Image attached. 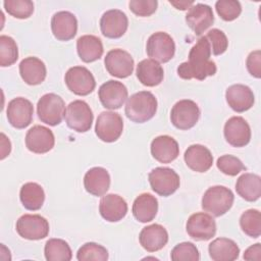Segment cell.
Masks as SVG:
<instances>
[{
    "label": "cell",
    "mask_w": 261,
    "mask_h": 261,
    "mask_svg": "<svg viewBox=\"0 0 261 261\" xmlns=\"http://www.w3.org/2000/svg\"><path fill=\"white\" fill-rule=\"evenodd\" d=\"M211 47L206 37H201L189 52V60L177 67V74L184 80L204 81L216 73V64L210 60Z\"/></svg>",
    "instance_id": "6da1fadb"
},
{
    "label": "cell",
    "mask_w": 261,
    "mask_h": 261,
    "mask_svg": "<svg viewBox=\"0 0 261 261\" xmlns=\"http://www.w3.org/2000/svg\"><path fill=\"white\" fill-rule=\"evenodd\" d=\"M157 111V99L149 91L135 93L127 98L124 112L128 119L137 123L150 120Z\"/></svg>",
    "instance_id": "7a4b0ae2"
},
{
    "label": "cell",
    "mask_w": 261,
    "mask_h": 261,
    "mask_svg": "<svg viewBox=\"0 0 261 261\" xmlns=\"http://www.w3.org/2000/svg\"><path fill=\"white\" fill-rule=\"evenodd\" d=\"M233 193L226 187L213 186L206 190L202 197V208L215 217L225 214L232 206Z\"/></svg>",
    "instance_id": "3957f363"
},
{
    "label": "cell",
    "mask_w": 261,
    "mask_h": 261,
    "mask_svg": "<svg viewBox=\"0 0 261 261\" xmlns=\"http://www.w3.org/2000/svg\"><path fill=\"white\" fill-rule=\"evenodd\" d=\"M37 114L42 122L55 126L59 124L64 117L65 103L57 94H45L37 103Z\"/></svg>",
    "instance_id": "277c9868"
},
{
    "label": "cell",
    "mask_w": 261,
    "mask_h": 261,
    "mask_svg": "<svg viewBox=\"0 0 261 261\" xmlns=\"http://www.w3.org/2000/svg\"><path fill=\"white\" fill-rule=\"evenodd\" d=\"M64 119L69 128L77 133H86L91 129L94 115L87 102L74 100L67 105Z\"/></svg>",
    "instance_id": "5b68a950"
},
{
    "label": "cell",
    "mask_w": 261,
    "mask_h": 261,
    "mask_svg": "<svg viewBox=\"0 0 261 261\" xmlns=\"http://www.w3.org/2000/svg\"><path fill=\"white\" fill-rule=\"evenodd\" d=\"M151 189L162 197L172 195L178 188L180 179L178 174L169 167H156L148 175Z\"/></svg>",
    "instance_id": "8992f818"
},
{
    "label": "cell",
    "mask_w": 261,
    "mask_h": 261,
    "mask_svg": "<svg viewBox=\"0 0 261 261\" xmlns=\"http://www.w3.org/2000/svg\"><path fill=\"white\" fill-rule=\"evenodd\" d=\"M146 51L150 59L166 63L174 56L175 44L173 39L167 33L157 32L149 37Z\"/></svg>",
    "instance_id": "52a82bcc"
},
{
    "label": "cell",
    "mask_w": 261,
    "mask_h": 261,
    "mask_svg": "<svg viewBox=\"0 0 261 261\" xmlns=\"http://www.w3.org/2000/svg\"><path fill=\"white\" fill-rule=\"evenodd\" d=\"M123 130L122 117L113 111H103L97 117L95 133L97 137L106 143H112L119 139Z\"/></svg>",
    "instance_id": "ba28073f"
},
{
    "label": "cell",
    "mask_w": 261,
    "mask_h": 261,
    "mask_svg": "<svg viewBox=\"0 0 261 261\" xmlns=\"http://www.w3.org/2000/svg\"><path fill=\"white\" fill-rule=\"evenodd\" d=\"M200 109L196 102L184 99L176 102L170 112L171 123L178 129L187 130L196 125L200 117Z\"/></svg>",
    "instance_id": "9c48e42d"
},
{
    "label": "cell",
    "mask_w": 261,
    "mask_h": 261,
    "mask_svg": "<svg viewBox=\"0 0 261 261\" xmlns=\"http://www.w3.org/2000/svg\"><path fill=\"white\" fill-rule=\"evenodd\" d=\"M16 231L27 240H42L49 233V223L39 214H24L16 221Z\"/></svg>",
    "instance_id": "30bf717a"
},
{
    "label": "cell",
    "mask_w": 261,
    "mask_h": 261,
    "mask_svg": "<svg viewBox=\"0 0 261 261\" xmlns=\"http://www.w3.org/2000/svg\"><path fill=\"white\" fill-rule=\"evenodd\" d=\"M64 81L68 90L77 96H87L96 87L94 75L84 66L70 67L65 73Z\"/></svg>",
    "instance_id": "8fae6325"
},
{
    "label": "cell",
    "mask_w": 261,
    "mask_h": 261,
    "mask_svg": "<svg viewBox=\"0 0 261 261\" xmlns=\"http://www.w3.org/2000/svg\"><path fill=\"white\" fill-rule=\"evenodd\" d=\"M188 234L196 241H208L216 233V222L214 218L204 212L192 214L186 225Z\"/></svg>",
    "instance_id": "7c38bea8"
},
{
    "label": "cell",
    "mask_w": 261,
    "mask_h": 261,
    "mask_svg": "<svg viewBox=\"0 0 261 261\" xmlns=\"http://www.w3.org/2000/svg\"><path fill=\"white\" fill-rule=\"evenodd\" d=\"M107 71L118 79L129 76L134 71V59L132 55L122 49L110 50L104 59Z\"/></svg>",
    "instance_id": "4fadbf2b"
},
{
    "label": "cell",
    "mask_w": 261,
    "mask_h": 261,
    "mask_svg": "<svg viewBox=\"0 0 261 261\" xmlns=\"http://www.w3.org/2000/svg\"><path fill=\"white\" fill-rule=\"evenodd\" d=\"M8 122L15 128L21 129L29 126L33 120L34 107L30 100L17 97L9 101L7 105Z\"/></svg>",
    "instance_id": "5bb4252c"
},
{
    "label": "cell",
    "mask_w": 261,
    "mask_h": 261,
    "mask_svg": "<svg viewBox=\"0 0 261 261\" xmlns=\"http://www.w3.org/2000/svg\"><path fill=\"white\" fill-rule=\"evenodd\" d=\"M126 87L118 81L110 80L101 85L98 90V97L101 104L107 109H119L127 99Z\"/></svg>",
    "instance_id": "9a60e30c"
},
{
    "label": "cell",
    "mask_w": 261,
    "mask_h": 261,
    "mask_svg": "<svg viewBox=\"0 0 261 261\" xmlns=\"http://www.w3.org/2000/svg\"><path fill=\"white\" fill-rule=\"evenodd\" d=\"M128 27V19L124 12L119 9H110L103 13L100 19L101 33L109 39L122 37Z\"/></svg>",
    "instance_id": "2e32d148"
},
{
    "label": "cell",
    "mask_w": 261,
    "mask_h": 261,
    "mask_svg": "<svg viewBox=\"0 0 261 261\" xmlns=\"http://www.w3.org/2000/svg\"><path fill=\"white\" fill-rule=\"evenodd\" d=\"M223 134L226 142L237 148L245 147L251 140V128L242 116H232L224 124Z\"/></svg>",
    "instance_id": "e0dca14e"
},
{
    "label": "cell",
    "mask_w": 261,
    "mask_h": 261,
    "mask_svg": "<svg viewBox=\"0 0 261 261\" xmlns=\"http://www.w3.org/2000/svg\"><path fill=\"white\" fill-rule=\"evenodd\" d=\"M55 138L51 129L43 125H34L25 135L27 148L36 154H45L52 150Z\"/></svg>",
    "instance_id": "ac0fdd59"
},
{
    "label": "cell",
    "mask_w": 261,
    "mask_h": 261,
    "mask_svg": "<svg viewBox=\"0 0 261 261\" xmlns=\"http://www.w3.org/2000/svg\"><path fill=\"white\" fill-rule=\"evenodd\" d=\"M186 22L195 35H202L214 22L212 8L203 3L194 4L186 15Z\"/></svg>",
    "instance_id": "d6986e66"
},
{
    "label": "cell",
    "mask_w": 261,
    "mask_h": 261,
    "mask_svg": "<svg viewBox=\"0 0 261 261\" xmlns=\"http://www.w3.org/2000/svg\"><path fill=\"white\" fill-rule=\"evenodd\" d=\"M53 36L59 41L73 39L77 32V20L74 14L69 11H58L51 19Z\"/></svg>",
    "instance_id": "ffe728a7"
},
{
    "label": "cell",
    "mask_w": 261,
    "mask_h": 261,
    "mask_svg": "<svg viewBox=\"0 0 261 261\" xmlns=\"http://www.w3.org/2000/svg\"><path fill=\"white\" fill-rule=\"evenodd\" d=\"M225 99L228 106L236 112L249 110L255 102L253 91L246 85L236 84L226 89Z\"/></svg>",
    "instance_id": "44dd1931"
},
{
    "label": "cell",
    "mask_w": 261,
    "mask_h": 261,
    "mask_svg": "<svg viewBox=\"0 0 261 261\" xmlns=\"http://www.w3.org/2000/svg\"><path fill=\"white\" fill-rule=\"evenodd\" d=\"M99 212L106 221L117 222L126 215L127 204L119 195L107 194L100 200Z\"/></svg>",
    "instance_id": "7402d4cb"
},
{
    "label": "cell",
    "mask_w": 261,
    "mask_h": 261,
    "mask_svg": "<svg viewBox=\"0 0 261 261\" xmlns=\"http://www.w3.org/2000/svg\"><path fill=\"white\" fill-rule=\"evenodd\" d=\"M184 159L187 166L196 172H206L213 164V156L210 150L199 144L188 147Z\"/></svg>",
    "instance_id": "603a6c76"
},
{
    "label": "cell",
    "mask_w": 261,
    "mask_h": 261,
    "mask_svg": "<svg viewBox=\"0 0 261 261\" xmlns=\"http://www.w3.org/2000/svg\"><path fill=\"white\" fill-rule=\"evenodd\" d=\"M151 154L161 163H170L179 155L177 142L170 136H158L151 142Z\"/></svg>",
    "instance_id": "cb8c5ba5"
},
{
    "label": "cell",
    "mask_w": 261,
    "mask_h": 261,
    "mask_svg": "<svg viewBox=\"0 0 261 261\" xmlns=\"http://www.w3.org/2000/svg\"><path fill=\"white\" fill-rule=\"evenodd\" d=\"M141 246L148 252H157L161 250L168 242V232L161 224H151L145 226L140 234Z\"/></svg>",
    "instance_id": "d4e9b609"
},
{
    "label": "cell",
    "mask_w": 261,
    "mask_h": 261,
    "mask_svg": "<svg viewBox=\"0 0 261 261\" xmlns=\"http://www.w3.org/2000/svg\"><path fill=\"white\" fill-rule=\"evenodd\" d=\"M84 187L93 196H104L110 187V175L108 171L99 166L90 168L84 176Z\"/></svg>",
    "instance_id": "484cf974"
},
{
    "label": "cell",
    "mask_w": 261,
    "mask_h": 261,
    "mask_svg": "<svg viewBox=\"0 0 261 261\" xmlns=\"http://www.w3.org/2000/svg\"><path fill=\"white\" fill-rule=\"evenodd\" d=\"M19 73L25 84L31 86L40 85L46 79V65L41 59L30 56L20 61Z\"/></svg>",
    "instance_id": "4316f807"
},
{
    "label": "cell",
    "mask_w": 261,
    "mask_h": 261,
    "mask_svg": "<svg viewBox=\"0 0 261 261\" xmlns=\"http://www.w3.org/2000/svg\"><path fill=\"white\" fill-rule=\"evenodd\" d=\"M133 215L134 217L142 222H150L152 221L158 211V201L157 199L149 194V193H144L138 196L133 204Z\"/></svg>",
    "instance_id": "83f0119b"
},
{
    "label": "cell",
    "mask_w": 261,
    "mask_h": 261,
    "mask_svg": "<svg viewBox=\"0 0 261 261\" xmlns=\"http://www.w3.org/2000/svg\"><path fill=\"white\" fill-rule=\"evenodd\" d=\"M210 258L214 261H233L239 258L240 248L237 243L227 238H217L209 244Z\"/></svg>",
    "instance_id": "f1b7e54d"
},
{
    "label": "cell",
    "mask_w": 261,
    "mask_h": 261,
    "mask_svg": "<svg viewBox=\"0 0 261 261\" xmlns=\"http://www.w3.org/2000/svg\"><path fill=\"white\" fill-rule=\"evenodd\" d=\"M76 51L84 62H93L100 59L104 49L102 41L94 35H84L76 41Z\"/></svg>",
    "instance_id": "f546056e"
},
{
    "label": "cell",
    "mask_w": 261,
    "mask_h": 261,
    "mask_svg": "<svg viewBox=\"0 0 261 261\" xmlns=\"http://www.w3.org/2000/svg\"><path fill=\"white\" fill-rule=\"evenodd\" d=\"M137 77L142 85L155 87L163 81L164 71L159 62L153 59H144L137 65Z\"/></svg>",
    "instance_id": "4dcf8cb0"
},
{
    "label": "cell",
    "mask_w": 261,
    "mask_h": 261,
    "mask_svg": "<svg viewBox=\"0 0 261 261\" xmlns=\"http://www.w3.org/2000/svg\"><path fill=\"white\" fill-rule=\"evenodd\" d=\"M236 191L248 202L257 201L261 196V178L258 174L246 172L236 182Z\"/></svg>",
    "instance_id": "1f68e13d"
},
{
    "label": "cell",
    "mask_w": 261,
    "mask_h": 261,
    "mask_svg": "<svg viewBox=\"0 0 261 261\" xmlns=\"http://www.w3.org/2000/svg\"><path fill=\"white\" fill-rule=\"evenodd\" d=\"M19 199L25 209L36 211L43 206L45 201V193L39 184L27 182L20 188Z\"/></svg>",
    "instance_id": "d6a6232c"
},
{
    "label": "cell",
    "mask_w": 261,
    "mask_h": 261,
    "mask_svg": "<svg viewBox=\"0 0 261 261\" xmlns=\"http://www.w3.org/2000/svg\"><path fill=\"white\" fill-rule=\"evenodd\" d=\"M44 253L48 261H69L72 258L69 245L61 239L48 240L45 244Z\"/></svg>",
    "instance_id": "836d02e7"
},
{
    "label": "cell",
    "mask_w": 261,
    "mask_h": 261,
    "mask_svg": "<svg viewBox=\"0 0 261 261\" xmlns=\"http://www.w3.org/2000/svg\"><path fill=\"white\" fill-rule=\"evenodd\" d=\"M242 230L251 238H259L261 234V214L256 209L245 211L240 217Z\"/></svg>",
    "instance_id": "e575fe53"
},
{
    "label": "cell",
    "mask_w": 261,
    "mask_h": 261,
    "mask_svg": "<svg viewBox=\"0 0 261 261\" xmlns=\"http://www.w3.org/2000/svg\"><path fill=\"white\" fill-rule=\"evenodd\" d=\"M18 58V49L16 42L9 36H0V65L2 67L10 66Z\"/></svg>",
    "instance_id": "d590c367"
},
{
    "label": "cell",
    "mask_w": 261,
    "mask_h": 261,
    "mask_svg": "<svg viewBox=\"0 0 261 261\" xmlns=\"http://www.w3.org/2000/svg\"><path fill=\"white\" fill-rule=\"evenodd\" d=\"M76 259L79 261H106L108 259V251L97 243H86L79 249Z\"/></svg>",
    "instance_id": "8d00e7d4"
},
{
    "label": "cell",
    "mask_w": 261,
    "mask_h": 261,
    "mask_svg": "<svg viewBox=\"0 0 261 261\" xmlns=\"http://www.w3.org/2000/svg\"><path fill=\"white\" fill-rule=\"evenodd\" d=\"M3 5L8 14L19 19L29 18L34 12V3L31 0H5Z\"/></svg>",
    "instance_id": "74e56055"
},
{
    "label": "cell",
    "mask_w": 261,
    "mask_h": 261,
    "mask_svg": "<svg viewBox=\"0 0 261 261\" xmlns=\"http://www.w3.org/2000/svg\"><path fill=\"white\" fill-rule=\"evenodd\" d=\"M170 258L173 261H199L200 254L193 243L184 242L177 244L172 249Z\"/></svg>",
    "instance_id": "f35d334b"
},
{
    "label": "cell",
    "mask_w": 261,
    "mask_h": 261,
    "mask_svg": "<svg viewBox=\"0 0 261 261\" xmlns=\"http://www.w3.org/2000/svg\"><path fill=\"white\" fill-rule=\"evenodd\" d=\"M215 9L221 19L232 21L238 18L242 12V6L236 0H219L215 3Z\"/></svg>",
    "instance_id": "ab89813d"
},
{
    "label": "cell",
    "mask_w": 261,
    "mask_h": 261,
    "mask_svg": "<svg viewBox=\"0 0 261 261\" xmlns=\"http://www.w3.org/2000/svg\"><path fill=\"white\" fill-rule=\"evenodd\" d=\"M217 168L224 174L234 176L241 171L246 170L243 162L233 155H222L216 161Z\"/></svg>",
    "instance_id": "60d3db41"
},
{
    "label": "cell",
    "mask_w": 261,
    "mask_h": 261,
    "mask_svg": "<svg viewBox=\"0 0 261 261\" xmlns=\"http://www.w3.org/2000/svg\"><path fill=\"white\" fill-rule=\"evenodd\" d=\"M205 37L210 44L211 52L215 56L221 55L226 51L228 47V41L225 34L222 31L218 29H212L207 33Z\"/></svg>",
    "instance_id": "b9f144b4"
},
{
    "label": "cell",
    "mask_w": 261,
    "mask_h": 261,
    "mask_svg": "<svg viewBox=\"0 0 261 261\" xmlns=\"http://www.w3.org/2000/svg\"><path fill=\"white\" fill-rule=\"evenodd\" d=\"M158 2L156 0H130L128 2L129 9L138 16H150L157 9Z\"/></svg>",
    "instance_id": "7bdbcfd3"
},
{
    "label": "cell",
    "mask_w": 261,
    "mask_h": 261,
    "mask_svg": "<svg viewBox=\"0 0 261 261\" xmlns=\"http://www.w3.org/2000/svg\"><path fill=\"white\" fill-rule=\"evenodd\" d=\"M247 69L251 75L256 79H260L261 76V52L260 50L252 51L246 61Z\"/></svg>",
    "instance_id": "ee69618b"
},
{
    "label": "cell",
    "mask_w": 261,
    "mask_h": 261,
    "mask_svg": "<svg viewBox=\"0 0 261 261\" xmlns=\"http://www.w3.org/2000/svg\"><path fill=\"white\" fill-rule=\"evenodd\" d=\"M245 260H261V244L257 243L251 247H249L244 253Z\"/></svg>",
    "instance_id": "f6af8a7d"
},
{
    "label": "cell",
    "mask_w": 261,
    "mask_h": 261,
    "mask_svg": "<svg viewBox=\"0 0 261 261\" xmlns=\"http://www.w3.org/2000/svg\"><path fill=\"white\" fill-rule=\"evenodd\" d=\"M11 151L10 141L6 138V136L1 133V159H4L7 155H9Z\"/></svg>",
    "instance_id": "bcb514c9"
},
{
    "label": "cell",
    "mask_w": 261,
    "mask_h": 261,
    "mask_svg": "<svg viewBox=\"0 0 261 261\" xmlns=\"http://www.w3.org/2000/svg\"><path fill=\"white\" fill-rule=\"evenodd\" d=\"M169 3L176 9L180 10H186L188 8L190 9L195 4L194 1H169Z\"/></svg>",
    "instance_id": "7dc6e473"
}]
</instances>
